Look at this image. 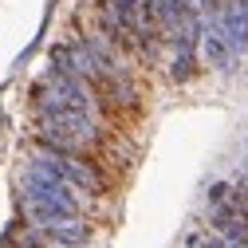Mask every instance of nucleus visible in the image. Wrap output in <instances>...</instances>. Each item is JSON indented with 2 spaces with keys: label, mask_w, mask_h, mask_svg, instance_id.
Returning <instances> with one entry per match:
<instances>
[{
  "label": "nucleus",
  "mask_w": 248,
  "mask_h": 248,
  "mask_svg": "<svg viewBox=\"0 0 248 248\" xmlns=\"http://www.w3.org/2000/svg\"><path fill=\"white\" fill-rule=\"evenodd\" d=\"M36 142L59 154H95L103 142V126L87 110H40L36 114Z\"/></svg>",
  "instance_id": "obj_1"
},
{
  "label": "nucleus",
  "mask_w": 248,
  "mask_h": 248,
  "mask_svg": "<svg viewBox=\"0 0 248 248\" xmlns=\"http://www.w3.org/2000/svg\"><path fill=\"white\" fill-rule=\"evenodd\" d=\"M32 162L47 166L51 173H59L67 185H75L79 193H91V197H99L107 189V177L99 173V166L91 162V154H59V150H36L32 154Z\"/></svg>",
  "instance_id": "obj_2"
},
{
  "label": "nucleus",
  "mask_w": 248,
  "mask_h": 248,
  "mask_svg": "<svg viewBox=\"0 0 248 248\" xmlns=\"http://www.w3.org/2000/svg\"><path fill=\"white\" fill-rule=\"evenodd\" d=\"M201 59H205L213 71H229V67H232L236 51H232V44H229V36H225L221 20H209V24H205V32H201Z\"/></svg>",
  "instance_id": "obj_3"
},
{
  "label": "nucleus",
  "mask_w": 248,
  "mask_h": 248,
  "mask_svg": "<svg viewBox=\"0 0 248 248\" xmlns=\"http://www.w3.org/2000/svg\"><path fill=\"white\" fill-rule=\"evenodd\" d=\"M44 232H47V240L59 244V248H83V244L91 240V229L79 221V217H75V221H59V225H51V229H44Z\"/></svg>",
  "instance_id": "obj_4"
},
{
  "label": "nucleus",
  "mask_w": 248,
  "mask_h": 248,
  "mask_svg": "<svg viewBox=\"0 0 248 248\" xmlns=\"http://www.w3.org/2000/svg\"><path fill=\"white\" fill-rule=\"evenodd\" d=\"M229 201H236V185H229V181L209 185V209H221V205H229Z\"/></svg>",
  "instance_id": "obj_5"
}]
</instances>
